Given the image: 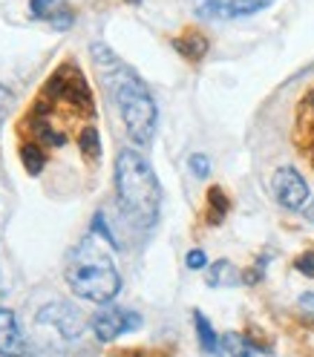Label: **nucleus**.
I'll return each mask as SVG.
<instances>
[{
    "instance_id": "nucleus-1",
    "label": "nucleus",
    "mask_w": 314,
    "mask_h": 357,
    "mask_svg": "<svg viewBox=\"0 0 314 357\" xmlns=\"http://www.w3.org/2000/svg\"><path fill=\"white\" fill-rule=\"evenodd\" d=\"M119 205L142 228H153L162 211V185L139 150H121L116 159Z\"/></svg>"
},
{
    "instance_id": "nucleus-2",
    "label": "nucleus",
    "mask_w": 314,
    "mask_h": 357,
    "mask_svg": "<svg viewBox=\"0 0 314 357\" xmlns=\"http://www.w3.org/2000/svg\"><path fill=\"white\" fill-rule=\"evenodd\" d=\"M110 93L116 98V107L121 113V121L127 127V136L133 144H150L153 132H156V119H159V109H156L153 96L147 93V86L133 75L130 70H124L121 63L110 66V70L101 73Z\"/></svg>"
},
{
    "instance_id": "nucleus-3",
    "label": "nucleus",
    "mask_w": 314,
    "mask_h": 357,
    "mask_svg": "<svg viewBox=\"0 0 314 357\" xmlns=\"http://www.w3.org/2000/svg\"><path fill=\"white\" fill-rule=\"evenodd\" d=\"M66 282H70L73 294L89 303H110L121 291V277L113 259L89 239L78 245L66 265Z\"/></svg>"
},
{
    "instance_id": "nucleus-4",
    "label": "nucleus",
    "mask_w": 314,
    "mask_h": 357,
    "mask_svg": "<svg viewBox=\"0 0 314 357\" xmlns=\"http://www.w3.org/2000/svg\"><path fill=\"white\" fill-rule=\"evenodd\" d=\"M139 326H142V317L130 308H104L93 317V331L101 343L116 340L127 331H136Z\"/></svg>"
},
{
    "instance_id": "nucleus-5",
    "label": "nucleus",
    "mask_w": 314,
    "mask_h": 357,
    "mask_svg": "<svg viewBox=\"0 0 314 357\" xmlns=\"http://www.w3.org/2000/svg\"><path fill=\"white\" fill-rule=\"evenodd\" d=\"M271 188H274L277 202L283 208H288V211H300L308 202V185H306L303 173H297L294 167H280L274 173Z\"/></svg>"
},
{
    "instance_id": "nucleus-6",
    "label": "nucleus",
    "mask_w": 314,
    "mask_h": 357,
    "mask_svg": "<svg viewBox=\"0 0 314 357\" xmlns=\"http://www.w3.org/2000/svg\"><path fill=\"white\" fill-rule=\"evenodd\" d=\"M38 323L43 326V323H50V326H55L63 337H70V340H75L78 334L84 331V320H81V314H78V308H73V305H66V303H55V305H47L38 314Z\"/></svg>"
},
{
    "instance_id": "nucleus-7",
    "label": "nucleus",
    "mask_w": 314,
    "mask_h": 357,
    "mask_svg": "<svg viewBox=\"0 0 314 357\" xmlns=\"http://www.w3.org/2000/svg\"><path fill=\"white\" fill-rule=\"evenodd\" d=\"M27 354V340L17 328L15 311L0 308V357H24Z\"/></svg>"
},
{
    "instance_id": "nucleus-8",
    "label": "nucleus",
    "mask_w": 314,
    "mask_h": 357,
    "mask_svg": "<svg viewBox=\"0 0 314 357\" xmlns=\"http://www.w3.org/2000/svg\"><path fill=\"white\" fill-rule=\"evenodd\" d=\"M208 38L202 35V32H185V35H179V38H173V50L182 55V58H188V61H202L208 55Z\"/></svg>"
},
{
    "instance_id": "nucleus-9",
    "label": "nucleus",
    "mask_w": 314,
    "mask_h": 357,
    "mask_svg": "<svg viewBox=\"0 0 314 357\" xmlns=\"http://www.w3.org/2000/svg\"><path fill=\"white\" fill-rule=\"evenodd\" d=\"M222 351H225L228 357H271V351L254 346L248 337H242V334H237V331L222 334Z\"/></svg>"
},
{
    "instance_id": "nucleus-10",
    "label": "nucleus",
    "mask_w": 314,
    "mask_h": 357,
    "mask_svg": "<svg viewBox=\"0 0 314 357\" xmlns=\"http://www.w3.org/2000/svg\"><path fill=\"white\" fill-rule=\"evenodd\" d=\"M193 326H196V334H199V346L205 354H216L222 349V337L214 331V326L208 323V317L202 311H193Z\"/></svg>"
},
{
    "instance_id": "nucleus-11",
    "label": "nucleus",
    "mask_w": 314,
    "mask_h": 357,
    "mask_svg": "<svg viewBox=\"0 0 314 357\" xmlns=\"http://www.w3.org/2000/svg\"><path fill=\"white\" fill-rule=\"evenodd\" d=\"M228 211H231V199L225 196V190L211 188L208 190V222L211 225H219V222H225Z\"/></svg>"
},
{
    "instance_id": "nucleus-12",
    "label": "nucleus",
    "mask_w": 314,
    "mask_h": 357,
    "mask_svg": "<svg viewBox=\"0 0 314 357\" xmlns=\"http://www.w3.org/2000/svg\"><path fill=\"white\" fill-rule=\"evenodd\" d=\"M20 162H24V167H27L29 176H40L43 165H47V153H43V147L35 144V142L20 144Z\"/></svg>"
},
{
    "instance_id": "nucleus-13",
    "label": "nucleus",
    "mask_w": 314,
    "mask_h": 357,
    "mask_svg": "<svg viewBox=\"0 0 314 357\" xmlns=\"http://www.w3.org/2000/svg\"><path fill=\"white\" fill-rule=\"evenodd\" d=\"M78 150L87 155V159H98L101 155V136L96 124H84L78 132Z\"/></svg>"
},
{
    "instance_id": "nucleus-14",
    "label": "nucleus",
    "mask_w": 314,
    "mask_h": 357,
    "mask_svg": "<svg viewBox=\"0 0 314 357\" xmlns=\"http://www.w3.org/2000/svg\"><path fill=\"white\" fill-rule=\"evenodd\" d=\"M205 280H208L211 288H222V285H234L239 280V274L234 271V265L228 259H219V262L211 265V271H208Z\"/></svg>"
},
{
    "instance_id": "nucleus-15",
    "label": "nucleus",
    "mask_w": 314,
    "mask_h": 357,
    "mask_svg": "<svg viewBox=\"0 0 314 357\" xmlns=\"http://www.w3.org/2000/svg\"><path fill=\"white\" fill-rule=\"evenodd\" d=\"M271 3L274 0H228V17H251Z\"/></svg>"
},
{
    "instance_id": "nucleus-16",
    "label": "nucleus",
    "mask_w": 314,
    "mask_h": 357,
    "mask_svg": "<svg viewBox=\"0 0 314 357\" xmlns=\"http://www.w3.org/2000/svg\"><path fill=\"white\" fill-rule=\"evenodd\" d=\"M193 9L199 17L216 20V17H228V3L225 0H193Z\"/></svg>"
},
{
    "instance_id": "nucleus-17",
    "label": "nucleus",
    "mask_w": 314,
    "mask_h": 357,
    "mask_svg": "<svg viewBox=\"0 0 314 357\" xmlns=\"http://www.w3.org/2000/svg\"><path fill=\"white\" fill-rule=\"evenodd\" d=\"M188 167H190V173H193L196 178L211 176V159H208L205 153H193L190 159H188Z\"/></svg>"
},
{
    "instance_id": "nucleus-18",
    "label": "nucleus",
    "mask_w": 314,
    "mask_h": 357,
    "mask_svg": "<svg viewBox=\"0 0 314 357\" xmlns=\"http://www.w3.org/2000/svg\"><path fill=\"white\" fill-rule=\"evenodd\" d=\"M93 231H96L104 242L113 245V248H119V242H116V236H113V234H110V228H107V222H104V216H101V213H96V219H93Z\"/></svg>"
},
{
    "instance_id": "nucleus-19",
    "label": "nucleus",
    "mask_w": 314,
    "mask_h": 357,
    "mask_svg": "<svg viewBox=\"0 0 314 357\" xmlns=\"http://www.w3.org/2000/svg\"><path fill=\"white\" fill-rule=\"evenodd\" d=\"M185 265L190 268V271H202V268L208 265V257H205V251H199V248L188 251V257H185Z\"/></svg>"
},
{
    "instance_id": "nucleus-20",
    "label": "nucleus",
    "mask_w": 314,
    "mask_h": 357,
    "mask_svg": "<svg viewBox=\"0 0 314 357\" xmlns=\"http://www.w3.org/2000/svg\"><path fill=\"white\" fill-rule=\"evenodd\" d=\"M294 268L300 274H306V277H314V254L308 251V254H300L297 259H294Z\"/></svg>"
},
{
    "instance_id": "nucleus-21",
    "label": "nucleus",
    "mask_w": 314,
    "mask_h": 357,
    "mask_svg": "<svg viewBox=\"0 0 314 357\" xmlns=\"http://www.w3.org/2000/svg\"><path fill=\"white\" fill-rule=\"evenodd\" d=\"M9 107H12V96L6 93L3 86H0V127H3V119H6V113H9Z\"/></svg>"
},
{
    "instance_id": "nucleus-22",
    "label": "nucleus",
    "mask_w": 314,
    "mask_h": 357,
    "mask_svg": "<svg viewBox=\"0 0 314 357\" xmlns=\"http://www.w3.org/2000/svg\"><path fill=\"white\" fill-rule=\"evenodd\" d=\"M55 3V0H32V15L40 17L43 12H50V6Z\"/></svg>"
},
{
    "instance_id": "nucleus-23",
    "label": "nucleus",
    "mask_w": 314,
    "mask_h": 357,
    "mask_svg": "<svg viewBox=\"0 0 314 357\" xmlns=\"http://www.w3.org/2000/svg\"><path fill=\"white\" fill-rule=\"evenodd\" d=\"M73 24V12H66V9H61V15L55 17V26L58 29H66V26H70Z\"/></svg>"
},
{
    "instance_id": "nucleus-24",
    "label": "nucleus",
    "mask_w": 314,
    "mask_h": 357,
    "mask_svg": "<svg viewBox=\"0 0 314 357\" xmlns=\"http://www.w3.org/2000/svg\"><path fill=\"white\" fill-rule=\"evenodd\" d=\"M300 305H303V308H308L311 314H314V294H303V297H300Z\"/></svg>"
},
{
    "instance_id": "nucleus-25",
    "label": "nucleus",
    "mask_w": 314,
    "mask_h": 357,
    "mask_svg": "<svg viewBox=\"0 0 314 357\" xmlns=\"http://www.w3.org/2000/svg\"><path fill=\"white\" fill-rule=\"evenodd\" d=\"M303 216H306L308 222H314V199H311V202H308V205L303 208Z\"/></svg>"
},
{
    "instance_id": "nucleus-26",
    "label": "nucleus",
    "mask_w": 314,
    "mask_h": 357,
    "mask_svg": "<svg viewBox=\"0 0 314 357\" xmlns=\"http://www.w3.org/2000/svg\"><path fill=\"white\" fill-rule=\"evenodd\" d=\"M130 3H142V0H130Z\"/></svg>"
},
{
    "instance_id": "nucleus-27",
    "label": "nucleus",
    "mask_w": 314,
    "mask_h": 357,
    "mask_svg": "<svg viewBox=\"0 0 314 357\" xmlns=\"http://www.w3.org/2000/svg\"><path fill=\"white\" fill-rule=\"evenodd\" d=\"M311 165H314V153H311Z\"/></svg>"
}]
</instances>
